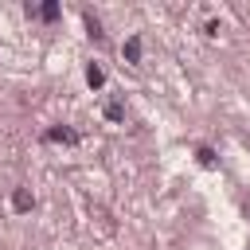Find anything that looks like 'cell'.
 Listing matches in <instances>:
<instances>
[{
    "label": "cell",
    "instance_id": "cell-1",
    "mask_svg": "<svg viewBox=\"0 0 250 250\" xmlns=\"http://www.w3.org/2000/svg\"><path fill=\"white\" fill-rule=\"evenodd\" d=\"M43 141H51V145H78V133L66 129V125H55V129L43 133Z\"/></svg>",
    "mask_w": 250,
    "mask_h": 250
},
{
    "label": "cell",
    "instance_id": "cell-2",
    "mask_svg": "<svg viewBox=\"0 0 250 250\" xmlns=\"http://www.w3.org/2000/svg\"><path fill=\"white\" fill-rule=\"evenodd\" d=\"M31 207H35V195H31L27 188H16V191H12V211H16V215H27Z\"/></svg>",
    "mask_w": 250,
    "mask_h": 250
},
{
    "label": "cell",
    "instance_id": "cell-3",
    "mask_svg": "<svg viewBox=\"0 0 250 250\" xmlns=\"http://www.w3.org/2000/svg\"><path fill=\"white\" fill-rule=\"evenodd\" d=\"M121 55H125V62H141V39H137V35H129V39H125V47H121Z\"/></svg>",
    "mask_w": 250,
    "mask_h": 250
},
{
    "label": "cell",
    "instance_id": "cell-4",
    "mask_svg": "<svg viewBox=\"0 0 250 250\" xmlns=\"http://www.w3.org/2000/svg\"><path fill=\"white\" fill-rule=\"evenodd\" d=\"M86 82H90L94 90H98V86L105 82V74H102V66H98V62H90V66H86Z\"/></svg>",
    "mask_w": 250,
    "mask_h": 250
},
{
    "label": "cell",
    "instance_id": "cell-5",
    "mask_svg": "<svg viewBox=\"0 0 250 250\" xmlns=\"http://www.w3.org/2000/svg\"><path fill=\"white\" fill-rule=\"evenodd\" d=\"M39 16H43L47 23H55V20H59V4H43V8H39Z\"/></svg>",
    "mask_w": 250,
    "mask_h": 250
},
{
    "label": "cell",
    "instance_id": "cell-6",
    "mask_svg": "<svg viewBox=\"0 0 250 250\" xmlns=\"http://www.w3.org/2000/svg\"><path fill=\"white\" fill-rule=\"evenodd\" d=\"M105 117H109V121H121V117H125L121 102H109V105H105Z\"/></svg>",
    "mask_w": 250,
    "mask_h": 250
},
{
    "label": "cell",
    "instance_id": "cell-7",
    "mask_svg": "<svg viewBox=\"0 0 250 250\" xmlns=\"http://www.w3.org/2000/svg\"><path fill=\"white\" fill-rule=\"evenodd\" d=\"M199 164H203V168H215V152H211V148H199Z\"/></svg>",
    "mask_w": 250,
    "mask_h": 250
}]
</instances>
